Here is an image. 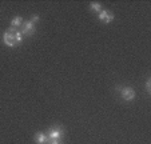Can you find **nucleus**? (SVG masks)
I'll list each match as a JSON object with an SVG mask.
<instances>
[{
    "instance_id": "obj_1",
    "label": "nucleus",
    "mask_w": 151,
    "mask_h": 144,
    "mask_svg": "<svg viewBox=\"0 0 151 144\" xmlns=\"http://www.w3.org/2000/svg\"><path fill=\"white\" fill-rule=\"evenodd\" d=\"M63 133H64V131H63L59 125H55V127L50 128V130L47 131V138H48V140H59L63 136Z\"/></svg>"
},
{
    "instance_id": "obj_2",
    "label": "nucleus",
    "mask_w": 151,
    "mask_h": 144,
    "mask_svg": "<svg viewBox=\"0 0 151 144\" xmlns=\"http://www.w3.org/2000/svg\"><path fill=\"white\" fill-rule=\"evenodd\" d=\"M22 35H26V36H32L35 34V24L31 20H26L22 24Z\"/></svg>"
},
{
    "instance_id": "obj_3",
    "label": "nucleus",
    "mask_w": 151,
    "mask_h": 144,
    "mask_svg": "<svg viewBox=\"0 0 151 144\" xmlns=\"http://www.w3.org/2000/svg\"><path fill=\"white\" fill-rule=\"evenodd\" d=\"M120 95H122V97L126 102H131L135 97V91L131 87H123L120 88Z\"/></svg>"
},
{
    "instance_id": "obj_4",
    "label": "nucleus",
    "mask_w": 151,
    "mask_h": 144,
    "mask_svg": "<svg viewBox=\"0 0 151 144\" xmlns=\"http://www.w3.org/2000/svg\"><path fill=\"white\" fill-rule=\"evenodd\" d=\"M3 40L4 43H6L8 47H15L16 45V43H15V34H14V29L9 28L8 31L4 32L3 35Z\"/></svg>"
},
{
    "instance_id": "obj_5",
    "label": "nucleus",
    "mask_w": 151,
    "mask_h": 144,
    "mask_svg": "<svg viewBox=\"0 0 151 144\" xmlns=\"http://www.w3.org/2000/svg\"><path fill=\"white\" fill-rule=\"evenodd\" d=\"M98 19L104 23H111L112 20H114V14H112L111 11H107V9H102V11L98 14Z\"/></svg>"
},
{
    "instance_id": "obj_6",
    "label": "nucleus",
    "mask_w": 151,
    "mask_h": 144,
    "mask_svg": "<svg viewBox=\"0 0 151 144\" xmlns=\"http://www.w3.org/2000/svg\"><path fill=\"white\" fill-rule=\"evenodd\" d=\"M35 141H36L37 144H46V143H48V138L43 132H37L36 135H35Z\"/></svg>"
},
{
    "instance_id": "obj_7",
    "label": "nucleus",
    "mask_w": 151,
    "mask_h": 144,
    "mask_svg": "<svg viewBox=\"0 0 151 144\" xmlns=\"http://www.w3.org/2000/svg\"><path fill=\"white\" fill-rule=\"evenodd\" d=\"M22 24H23V19L20 16H16L11 20V28L12 29H16V28H19V27H22Z\"/></svg>"
},
{
    "instance_id": "obj_8",
    "label": "nucleus",
    "mask_w": 151,
    "mask_h": 144,
    "mask_svg": "<svg viewBox=\"0 0 151 144\" xmlns=\"http://www.w3.org/2000/svg\"><path fill=\"white\" fill-rule=\"evenodd\" d=\"M90 9L94 12H100L102 11V4L96 3V1H92V3H90Z\"/></svg>"
},
{
    "instance_id": "obj_9",
    "label": "nucleus",
    "mask_w": 151,
    "mask_h": 144,
    "mask_svg": "<svg viewBox=\"0 0 151 144\" xmlns=\"http://www.w3.org/2000/svg\"><path fill=\"white\" fill-rule=\"evenodd\" d=\"M14 34H15V43H16V45L20 44L22 40H23V35H22V32L17 31V29H14Z\"/></svg>"
},
{
    "instance_id": "obj_10",
    "label": "nucleus",
    "mask_w": 151,
    "mask_h": 144,
    "mask_svg": "<svg viewBox=\"0 0 151 144\" xmlns=\"http://www.w3.org/2000/svg\"><path fill=\"white\" fill-rule=\"evenodd\" d=\"M146 90H147V92L150 93V90H151V79H147V83H146Z\"/></svg>"
},
{
    "instance_id": "obj_11",
    "label": "nucleus",
    "mask_w": 151,
    "mask_h": 144,
    "mask_svg": "<svg viewBox=\"0 0 151 144\" xmlns=\"http://www.w3.org/2000/svg\"><path fill=\"white\" fill-rule=\"evenodd\" d=\"M39 19H40V17H39V15H34V16L31 17V21L35 24V23H36V21H39Z\"/></svg>"
},
{
    "instance_id": "obj_12",
    "label": "nucleus",
    "mask_w": 151,
    "mask_h": 144,
    "mask_svg": "<svg viewBox=\"0 0 151 144\" xmlns=\"http://www.w3.org/2000/svg\"><path fill=\"white\" fill-rule=\"evenodd\" d=\"M59 140H48V144H59Z\"/></svg>"
},
{
    "instance_id": "obj_13",
    "label": "nucleus",
    "mask_w": 151,
    "mask_h": 144,
    "mask_svg": "<svg viewBox=\"0 0 151 144\" xmlns=\"http://www.w3.org/2000/svg\"><path fill=\"white\" fill-rule=\"evenodd\" d=\"M59 144H62V143H59Z\"/></svg>"
}]
</instances>
